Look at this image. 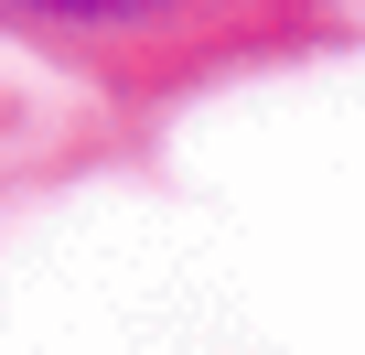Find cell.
<instances>
[{
	"mask_svg": "<svg viewBox=\"0 0 365 355\" xmlns=\"http://www.w3.org/2000/svg\"><path fill=\"white\" fill-rule=\"evenodd\" d=\"M333 33L344 22L290 11V0H0V54L65 76L118 129H161L172 108L269 76Z\"/></svg>",
	"mask_w": 365,
	"mask_h": 355,
	"instance_id": "obj_1",
	"label": "cell"
},
{
	"mask_svg": "<svg viewBox=\"0 0 365 355\" xmlns=\"http://www.w3.org/2000/svg\"><path fill=\"white\" fill-rule=\"evenodd\" d=\"M33 151H43V129H33V108H22L11 86H0V194H11L22 172H33Z\"/></svg>",
	"mask_w": 365,
	"mask_h": 355,
	"instance_id": "obj_2",
	"label": "cell"
},
{
	"mask_svg": "<svg viewBox=\"0 0 365 355\" xmlns=\"http://www.w3.org/2000/svg\"><path fill=\"white\" fill-rule=\"evenodd\" d=\"M290 11H322V22H344V11H354V0H290Z\"/></svg>",
	"mask_w": 365,
	"mask_h": 355,
	"instance_id": "obj_3",
	"label": "cell"
}]
</instances>
